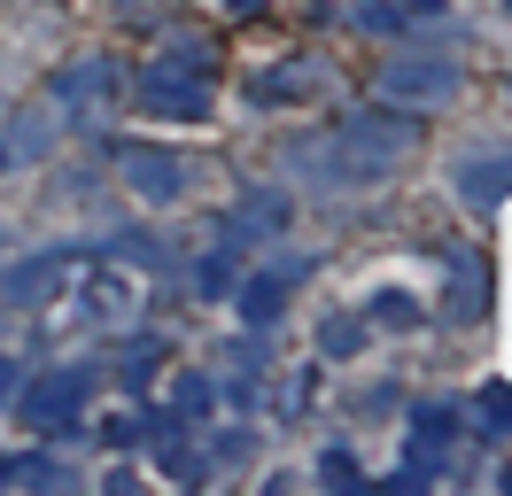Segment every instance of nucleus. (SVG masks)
Segmentation results:
<instances>
[{
	"instance_id": "f257e3e1",
	"label": "nucleus",
	"mask_w": 512,
	"mask_h": 496,
	"mask_svg": "<svg viewBox=\"0 0 512 496\" xmlns=\"http://www.w3.org/2000/svg\"><path fill=\"white\" fill-rule=\"evenodd\" d=\"M412 148H419V124H412V109H357V117H342L326 140H288V179H303V186H373V179H388L396 163H412Z\"/></svg>"
},
{
	"instance_id": "f03ea898",
	"label": "nucleus",
	"mask_w": 512,
	"mask_h": 496,
	"mask_svg": "<svg viewBox=\"0 0 512 496\" xmlns=\"http://www.w3.org/2000/svg\"><path fill=\"white\" fill-rule=\"evenodd\" d=\"M210 62H218V47L202 39V31H171V47H163V62H148L140 78H132V93H140V109H156V117H179V124H202L210 117Z\"/></svg>"
},
{
	"instance_id": "7ed1b4c3",
	"label": "nucleus",
	"mask_w": 512,
	"mask_h": 496,
	"mask_svg": "<svg viewBox=\"0 0 512 496\" xmlns=\"http://www.w3.org/2000/svg\"><path fill=\"white\" fill-rule=\"evenodd\" d=\"M450 93H458V62H450V55L412 47V55L381 62V101H388V109H412V117H427V109H443Z\"/></svg>"
},
{
	"instance_id": "20e7f679",
	"label": "nucleus",
	"mask_w": 512,
	"mask_h": 496,
	"mask_svg": "<svg viewBox=\"0 0 512 496\" xmlns=\"http://www.w3.org/2000/svg\"><path fill=\"white\" fill-rule=\"evenodd\" d=\"M86 396H94V365H55V372H39V380L16 388V403H24V419H32L39 434L70 427V419L86 411Z\"/></svg>"
},
{
	"instance_id": "39448f33",
	"label": "nucleus",
	"mask_w": 512,
	"mask_h": 496,
	"mask_svg": "<svg viewBox=\"0 0 512 496\" xmlns=\"http://www.w3.org/2000/svg\"><path fill=\"white\" fill-rule=\"evenodd\" d=\"M55 109H63L70 124H94L101 117V101L117 93V62H101V55H86V62H70V70H55Z\"/></svg>"
},
{
	"instance_id": "423d86ee",
	"label": "nucleus",
	"mask_w": 512,
	"mask_h": 496,
	"mask_svg": "<svg viewBox=\"0 0 512 496\" xmlns=\"http://www.w3.org/2000/svg\"><path fill=\"white\" fill-rule=\"evenodd\" d=\"M125 186L140 194V202L171 210V202L187 194V155H171V148H125Z\"/></svg>"
},
{
	"instance_id": "0eeeda50",
	"label": "nucleus",
	"mask_w": 512,
	"mask_h": 496,
	"mask_svg": "<svg viewBox=\"0 0 512 496\" xmlns=\"http://www.w3.org/2000/svg\"><path fill=\"white\" fill-rule=\"evenodd\" d=\"M450 186H458V202H474V210H489V202H505L512 194V148H474L450 163Z\"/></svg>"
},
{
	"instance_id": "6e6552de",
	"label": "nucleus",
	"mask_w": 512,
	"mask_h": 496,
	"mask_svg": "<svg viewBox=\"0 0 512 496\" xmlns=\"http://www.w3.org/2000/svg\"><path fill=\"white\" fill-rule=\"evenodd\" d=\"M70 264H78V248H47V256H32V264H16V272L0 279V295H8V303H47L70 279Z\"/></svg>"
},
{
	"instance_id": "1a4fd4ad",
	"label": "nucleus",
	"mask_w": 512,
	"mask_h": 496,
	"mask_svg": "<svg viewBox=\"0 0 512 496\" xmlns=\"http://www.w3.org/2000/svg\"><path fill=\"white\" fill-rule=\"evenodd\" d=\"M450 442H458V411L450 403H419L412 411V450H419L412 473H435V450L450 458Z\"/></svg>"
},
{
	"instance_id": "9d476101",
	"label": "nucleus",
	"mask_w": 512,
	"mask_h": 496,
	"mask_svg": "<svg viewBox=\"0 0 512 496\" xmlns=\"http://www.w3.org/2000/svg\"><path fill=\"white\" fill-rule=\"evenodd\" d=\"M319 86H326V70L311 55H295L288 70H264L249 93H256V101H303V93H319Z\"/></svg>"
},
{
	"instance_id": "9b49d317",
	"label": "nucleus",
	"mask_w": 512,
	"mask_h": 496,
	"mask_svg": "<svg viewBox=\"0 0 512 496\" xmlns=\"http://www.w3.org/2000/svg\"><path fill=\"white\" fill-rule=\"evenodd\" d=\"M280 225H288V202H280V194H249V202H241V210L225 217V241H272V233H280Z\"/></svg>"
},
{
	"instance_id": "f8f14e48",
	"label": "nucleus",
	"mask_w": 512,
	"mask_h": 496,
	"mask_svg": "<svg viewBox=\"0 0 512 496\" xmlns=\"http://www.w3.org/2000/svg\"><path fill=\"white\" fill-rule=\"evenodd\" d=\"M443 264H450V279H458V287H450V303H443V318H458V326H474V318H481V264L466 256V248H450Z\"/></svg>"
},
{
	"instance_id": "ddd939ff",
	"label": "nucleus",
	"mask_w": 512,
	"mask_h": 496,
	"mask_svg": "<svg viewBox=\"0 0 512 496\" xmlns=\"http://www.w3.org/2000/svg\"><path fill=\"white\" fill-rule=\"evenodd\" d=\"M70 465L63 458H39V450H24V458H0V489H63Z\"/></svg>"
},
{
	"instance_id": "4468645a",
	"label": "nucleus",
	"mask_w": 512,
	"mask_h": 496,
	"mask_svg": "<svg viewBox=\"0 0 512 496\" xmlns=\"http://www.w3.org/2000/svg\"><path fill=\"white\" fill-rule=\"evenodd\" d=\"M280 295H288V279H249L233 303H241V318H249V326H272V318H280Z\"/></svg>"
},
{
	"instance_id": "2eb2a0df",
	"label": "nucleus",
	"mask_w": 512,
	"mask_h": 496,
	"mask_svg": "<svg viewBox=\"0 0 512 496\" xmlns=\"http://www.w3.org/2000/svg\"><path fill=\"white\" fill-rule=\"evenodd\" d=\"M365 318H373V326H419V303L404 295V287H381V295L365 303Z\"/></svg>"
},
{
	"instance_id": "dca6fc26",
	"label": "nucleus",
	"mask_w": 512,
	"mask_h": 496,
	"mask_svg": "<svg viewBox=\"0 0 512 496\" xmlns=\"http://www.w3.org/2000/svg\"><path fill=\"white\" fill-rule=\"evenodd\" d=\"M125 303H132L125 279H94V287H86V318H125Z\"/></svg>"
},
{
	"instance_id": "f3484780",
	"label": "nucleus",
	"mask_w": 512,
	"mask_h": 496,
	"mask_svg": "<svg viewBox=\"0 0 512 496\" xmlns=\"http://www.w3.org/2000/svg\"><path fill=\"white\" fill-rule=\"evenodd\" d=\"M319 349L326 357H357V349H365V318H334V326L319 334Z\"/></svg>"
},
{
	"instance_id": "a211bd4d",
	"label": "nucleus",
	"mask_w": 512,
	"mask_h": 496,
	"mask_svg": "<svg viewBox=\"0 0 512 496\" xmlns=\"http://www.w3.org/2000/svg\"><path fill=\"white\" fill-rule=\"evenodd\" d=\"M47 148H55V124H47V117L32 109V117H24V132L8 140V155H47Z\"/></svg>"
},
{
	"instance_id": "6ab92c4d",
	"label": "nucleus",
	"mask_w": 512,
	"mask_h": 496,
	"mask_svg": "<svg viewBox=\"0 0 512 496\" xmlns=\"http://www.w3.org/2000/svg\"><path fill=\"white\" fill-rule=\"evenodd\" d=\"M512 427V388H481V434H505Z\"/></svg>"
},
{
	"instance_id": "aec40b11",
	"label": "nucleus",
	"mask_w": 512,
	"mask_h": 496,
	"mask_svg": "<svg viewBox=\"0 0 512 496\" xmlns=\"http://www.w3.org/2000/svg\"><path fill=\"white\" fill-rule=\"evenodd\" d=\"M210 403H218V388H210L202 372H187V380H179V411H187V419H202Z\"/></svg>"
},
{
	"instance_id": "412c9836",
	"label": "nucleus",
	"mask_w": 512,
	"mask_h": 496,
	"mask_svg": "<svg viewBox=\"0 0 512 496\" xmlns=\"http://www.w3.org/2000/svg\"><path fill=\"white\" fill-rule=\"evenodd\" d=\"M194 287H202V295H225V287H233V256H210V264H202V272H194Z\"/></svg>"
},
{
	"instance_id": "4be33fe9",
	"label": "nucleus",
	"mask_w": 512,
	"mask_h": 496,
	"mask_svg": "<svg viewBox=\"0 0 512 496\" xmlns=\"http://www.w3.org/2000/svg\"><path fill=\"white\" fill-rule=\"evenodd\" d=\"M101 442H109V450H132V442H148V427H140V419H109V427H101Z\"/></svg>"
},
{
	"instance_id": "5701e85b",
	"label": "nucleus",
	"mask_w": 512,
	"mask_h": 496,
	"mask_svg": "<svg viewBox=\"0 0 512 496\" xmlns=\"http://www.w3.org/2000/svg\"><path fill=\"white\" fill-rule=\"evenodd\" d=\"M319 481H334V489H350V481H357V465L342 458V450H334V458H319Z\"/></svg>"
},
{
	"instance_id": "b1692460",
	"label": "nucleus",
	"mask_w": 512,
	"mask_h": 496,
	"mask_svg": "<svg viewBox=\"0 0 512 496\" xmlns=\"http://www.w3.org/2000/svg\"><path fill=\"white\" fill-rule=\"evenodd\" d=\"M16 388H24V365H16V357H0V396H16Z\"/></svg>"
},
{
	"instance_id": "393cba45",
	"label": "nucleus",
	"mask_w": 512,
	"mask_h": 496,
	"mask_svg": "<svg viewBox=\"0 0 512 496\" xmlns=\"http://www.w3.org/2000/svg\"><path fill=\"white\" fill-rule=\"evenodd\" d=\"M404 8H412V16H443V0H404Z\"/></svg>"
},
{
	"instance_id": "a878e982",
	"label": "nucleus",
	"mask_w": 512,
	"mask_h": 496,
	"mask_svg": "<svg viewBox=\"0 0 512 496\" xmlns=\"http://www.w3.org/2000/svg\"><path fill=\"white\" fill-rule=\"evenodd\" d=\"M225 8H233V16H264V0H225Z\"/></svg>"
},
{
	"instance_id": "bb28decb",
	"label": "nucleus",
	"mask_w": 512,
	"mask_h": 496,
	"mask_svg": "<svg viewBox=\"0 0 512 496\" xmlns=\"http://www.w3.org/2000/svg\"><path fill=\"white\" fill-rule=\"evenodd\" d=\"M497 489H512V465H505V473H497Z\"/></svg>"
},
{
	"instance_id": "cd10ccee",
	"label": "nucleus",
	"mask_w": 512,
	"mask_h": 496,
	"mask_svg": "<svg viewBox=\"0 0 512 496\" xmlns=\"http://www.w3.org/2000/svg\"><path fill=\"white\" fill-rule=\"evenodd\" d=\"M0 171H8V148H0Z\"/></svg>"
},
{
	"instance_id": "c85d7f7f",
	"label": "nucleus",
	"mask_w": 512,
	"mask_h": 496,
	"mask_svg": "<svg viewBox=\"0 0 512 496\" xmlns=\"http://www.w3.org/2000/svg\"><path fill=\"white\" fill-rule=\"evenodd\" d=\"M505 8H512V0H505Z\"/></svg>"
}]
</instances>
